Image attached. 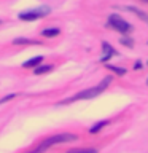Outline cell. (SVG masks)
<instances>
[{
    "mask_svg": "<svg viewBox=\"0 0 148 153\" xmlns=\"http://www.w3.org/2000/svg\"><path fill=\"white\" fill-rule=\"evenodd\" d=\"M112 76H105V78L100 81V85L99 86H95V88H89V89H84V91H81V93H78L76 96H73L72 99H67V100H64V104H67V102H72V100H76V99H92V97H95V96H99L102 91L107 88V86L112 83Z\"/></svg>",
    "mask_w": 148,
    "mask_h": 153,
    "instance_id": "cell-1",
    "label": "cell"
},
{
    "mask_svg": "<svg viewBox=\"0 0 148 153\" xmlns=\"http://www.w3.org/2000/svg\"><path fill=\"white\" fill-rule=\"evenodd\" d=\"M72 140H76L75 134H57V136H53L50 139H46V140L43 142L38 148H40L41 152H45L46 148L51 147V145H56V143H64V142H72Z\"/></svg>",
    "mask_w": 148,
    "mask_h": 153,
    "instance_id": "cell-2",
    "label": "cell"
},
{
    "mask_svg": "<svg viewBox=\"0 0 148 153\" xmlns=\"http://www.w3.org/2000/svg\"><path fill=\"white\" fill-rule=\"evenodd\" d=\"M108 24L115 29V30H118L121 33H126L132 29L131 24H129L127 21H124V19L121 16H118V14H112V16L108 18Z\"/></svg>",
    "mask_w": 148,
    "mask_h": 153,
    "instance_id": "cell-3",
    "label": "cell"
},
{
    "mask_svg": "<svg viewBox=\"0 0 148 153\" xmlns=\"http://www.w3.org/2000/svg\"><path fill=\"white\" fill-rule=\"evenodd\" d=\"M50 13V8L45 7V8H40V10H33V11H27V13H21L19 14V19L22 21H35L38 18H43Z\"/></svg>",
    "mask_w": 148,
    "mask_h": 153,
    "instance_id": "cell-4",
    "label": "cell"
},
{
    "mask_svg": "<svg viewBox=\"0 0 148 153\" xmlns=\"http://www.w3.org/2000/svg\"><path fill=\"white\" fill-rule=\"evenodd\" d=\"M102 48H104V51H105V56H102V59H100L102 62H107L112 56L116 54V53H115V50H113V46H110L107 42H104V43H102Z\"/></svg>",
    "mask_w": 148,
    "mask_h": 153,
    "instance_id": "cell-5",
    "label": "cell"
},
{
    "mask_svg": "<svg viewBox=\"0 0 148 153\" xmlns=\"http://www.w3.org/2000/svg\"><path fill=\"white\" fill-rule=\"evenodd\" d=\"M41 61H43V56H35V57H32V59L26 61L22 65H24V67H35V65L40 64Z\"/></svg>",
    "mask_w": 148,
    "mask_h": 153,
    "instance_id": "cell-6",
    "label": "cell"
},
{
    "mask_svg": "<svg viewBox=\"0 0 148 153\" xmlns=\"http://www.w3.org/2000/svg\"><path fill=\"white\" fill-rule=\"evenodd\" d=\"M127 10H129V11H134V13H135L138 18L142 19V21L148 22V14H147V13H143L142 10H138V8H135V7H127Z\"/></svg>",
    "mask_w": 148,
    "mask_h": 153,
    "instance_id": "cell-7",
    "label": "cell"
},
{
    "mask_svg": "<svg viewBox=\"0 0 148 153\" xmlns=\"http://www.w3.org/2000/svg\"><path fill=\"white\" fill-rule=\"evenodd\" d=\"M43 37H56L59 35V29H45V30L41 32Z\"/></svg>",
    "mask_w": 148,
    "mask_h": 153,
    "instance_id": "cell-8",
    "label": "cell"
},
{
    "mask_svg": "<svg viewBox=\"0 0 148 153\" xmlns=\"http://www.w3.org/2000/svg\"><path fill=\"white\" fill-rule=\"evenodd\" d=\"M107 124H108V121H105V120H104V121H100V123H97V124H94V126L89 129V132H92V134H94V132H99L100 129H102L104 126H107Z\"/></svg>",
    "mask_w": 148,
    "mask_h": 153,
    "instance_id": "cell-9",
    "label": "cell"
},
{
    "mask_svg": "<svg viewBox=\"0 0 148 153\" xmlns=\"http://www.w3.org/2000/svg\"><path fill=\"white\" fill-rule=\"evenodd\" d=\"M51 70H53L51 65H40V67H37V69H35V74L41 75V74H46V72H51Z\"/></svg>",
    "mask_w": 148,
    "mask_h": 153,
    "instance_id": "cell-10",
    "label": "cell"
},
{
    "mask_svg": "<svg viewBox=\"0 0 148 153\" xmlns=\"http://www.w3.org/2000/svg\"><path fill=\"white\" fill-rule=\"evenodd\" d=\"M107 69L113 70L115 74H118V75H124V74H126V69H123V67H115L112 64H107Z\"/></svg>",
    "mask_w": 148,
    "mask_h": 153,
    "instance_id": "cell-11",
    "label": "cell"
},
{
    "mask_svg": "<svg viewBox=\"0 0 148 153\" xmlns=\"http://www.w3.org/2000/svg\"><path fill=\"white\" fill-rule=\"evenodd\" d=\"M67 153H97L94 148H80V150H69Z\"/></svg>",
    "mask_w": 148,
    "mask_h": 153,
    "instance_id": "cell-12",
    "label": "cell"
},
{
    "mask_svg": "<svg viewBox=\"0 0 148 153\" xmlns=\"http://www.w3.org/2000/svg\"><path fill=\"white\" fill-rule=\"evenodd\" d=\"M119 42H121L124 46H129V48H132V46H134V40H132V38H129V37H123V38H119Z\"/></svg>",
    "mask_w": 148,
    "mask_h": 153,
    "instance_id": "cell-13",
    "label": "cell"
},
{
    "mask_svg": "<svg viewBox=\"0 0 148 153\" xmlns=\"http://www.w3.org/2000/svg\"><path fill=\"white\" fill-rule=\"evenodd\" d=\"M14 45H24V43H35L32 40H27V38H16V40H13Z\"/></svg>",
    "mask_w": 148,
    "mask_h": 153,
    "instance_id": "cell-14",
    "label": "cell"
},
{
    "mask_svg": "<svg viewBox=\"0 0 148 153\" xmlns=\"http://www.w3.org/2000/svg\"><path fill=\"white\" fill-rule=\"evenodd\" d=\"M14 96H16V94H8V96H5V97L0 100V104H3V102H7V100H10V99H13Z\"/></svg>",
    "mask_w": 148,
    "mask_h": 153,
    "instance_id": "cell-15",
    "label": "cell"
},
{
    "mask_svg": "<svg viewBox=\"0 0 148 153\" xmlns=\"http://www.w3.org/2000/svg\"><path fill=\"white\" fill-rule=\"evenodd\" d=\"M140 67H142V62L137 61V62H135V69H140Z\"/></svg>",
    "mask_w": 148,
    "mask_h": 153,
    "instance_id": "cell-16",
    "label": "cell"
},
{
    "mask_svg": "<svg viewBox=\"0 0 148 153\" xmlns=\"http://www.w3.org/2000/svg\"><path fill=\"white\" fill-rule=\"evenodd\" d=\"M0 22H2V21H0Z\"/></svg>",
    "mask_w": 148,
    "mask_h": 153,
    "instance_id": "cell-17",
    "label": "cell"
}]
</instances>
